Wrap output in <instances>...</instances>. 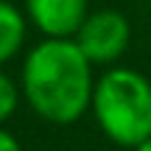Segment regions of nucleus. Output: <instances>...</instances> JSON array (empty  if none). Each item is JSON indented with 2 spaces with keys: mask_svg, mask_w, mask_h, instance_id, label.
<instances>
[{
  "mask_svg": "<svg viewBox=\"0 0 151 151\" xmlns=\"http://www.w3.org/2000/svg\"><path fill=\"white\" fill-rule=\"evenodd\" d=\"M92 62L76 39L48 37L28 53L22 65V92L39 118L50 123H76L92 106Z\"/></svg>",
  "mask_w": 151,
  "mask_h": 151,
  "instance_id": "nucleus-1",
  "label": "nucleus"
},
{
  "mask_svg": "<svg viewBox=\"0 0 151 151\" xmlns=\"http://www.w3.org/2000/svg\"><path fill=\"white\" fill-rule=\"evenodd\" d=\"M92 112L112 143L137 148L151 137V81L129 67L109 70L95 81Z\"/></svg>",
  "mask_w": 151,
  "mask_h": 151,
  "instance_id": "nucleus-2",
  "label": "nucleus"
},
{
  "mask_svg": "<svg viewBox=\"0 0 151 151\" xmlns=\"http://www.w3.org/2000/svg\"><path fill=\"white\" fill-rule=\"evenodd\" d=\"M129 20L120 11H95L87 14L73 39L92 65H109L123 56V50L129 48Z\"/></svg>",
  "mask_w": 151,
  "mask_h": 151,
  "instance_id": "nucleus-3",
  "label": "nucleus"
},
{
  "mask_svg": "<svg viewBox=\"0 0 151 151\" xmlns=\"http://www.w3.org/2000/svg\"><path fill=\"white\" fill-rule=\"evenodd\" d=\"M28 17L53 39H70L87 20V0H25Z\"/></svg>",
  "mask_w": 151,
  "mask_h": 151,
  "instance_id": "nucleus-4",
  "label": "nucleus"
},
{
  "mask_svg": "<svg viewBox=\"0 0 151 151\" xmlns=\"http://www.w3.org/2000/svg\"><path fill=\"white\" fill-rule=\"evenodd\" d=\"M25 39V20L11 3L0 0V65L20 50Z\"/></svg>",
  "mask_w": 151,
  "mask_h": 151,
  "instance_id": "nucleus-5",
  "label": "nucleus"
},
{
  "mask_svg": "<svg viewBox=\"0 0 151 151\" xmlns=\"http://www.w3.org/2000/svg\"><path fill=\"white\" fill-rule=\"evenodd\" d=\"M14 109H17V87L6 73H0V123L9 120Z\"/></svg>",
  "mask_w": 151,
  "mask_h": 151,
  "instance_id": "nucleus-6",
  "label": "nucleus"
},
{
  "mask_svg": "<svg viewBox=\"0 0 151 151\" xmlns=\"http://www.w3.org/2000/svg\"><path fill=\"white\" fill-rule=\"evenodd\" d=\"M0 151H22V148H20V143H17L6 129H0Z\"/></svg>",
  "mask_w": 151,
  "mask_h": 151,
  "instance_id": "nucleus-7",
  "label": "nucleus"
},
{
  "mask_svg": "<svg viewBox=\"0 0 151 151\" xmlns=\"http://www.w3.org/2000/svg\"><path fill=\"white\" fill-rule=\"evenodd\" d=\"M134 151H151V137H148V140H143V143H140V146H137Z\"/></svg>",
  "mask_w": 151,
  "mask_h": 151,
  "instance_id": "nucleus-8",
  "label": "nucleus"
}]
</instances>
